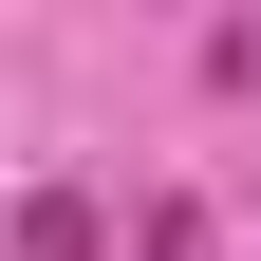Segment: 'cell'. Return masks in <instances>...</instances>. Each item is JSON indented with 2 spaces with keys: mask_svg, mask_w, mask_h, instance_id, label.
<instances>
[{
  "mask_svg": "<svg viewBox=\"0 0 261 261\" xmlns=\"http://www.w3.org/2000/svg\"><path fill=\"white\" fill-rule=\"evenodd\" d=\"M19 261H112V205L93 187H19Z\"/></svg>",
  "mask_w": 261,
  "mask_h": 261,
  "instance_id": "6da1fadb",
  "label": "cell"
}]
</instances>
